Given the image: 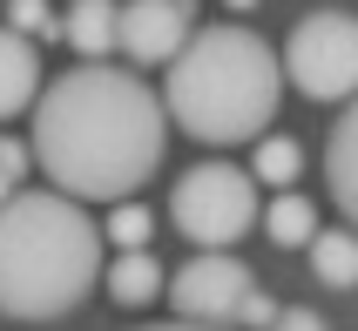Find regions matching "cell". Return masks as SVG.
<instances>
[{
	"mask_svg": "<svg viewBox=\"0 0 358 331\" xmlns=\"http://www.w3.org/2000/svg\"><path fill=\"white\" fill-rule=\"evenodd\" d=\"M34 162L68 196H136L169 149V101L129 68L81 61L34 101Z\"/></svg>",
	"mask_w": 358,
	"mask_h": 331,
	"instance_id": "6da1fadb",
	"label": "cell"
},
{
	"mask_svg": "<svg viewBox=\"0 0 358 331\" xmlns=\"http://www.w3.org/2000/svg\"><path fill=\"white\" fill-rule=\"evenodd\" d=\"M95 216L68 190H14L0 203V318L55 325L101 284Z\"/></svg>",
	"mask_w": 358,
	"mask_h": 331,
	"instance_id": "7a4b0ae2",
	"label": "cell"
},
{
	"mask_svg": "<svg viewBox=\"0 0 358 331\" xmlns=\"http://www.w3.org/2000/svg\"><path fill=\"white\" fill-rule=\"evenodd\" d=\"M284 88H291L284 55H271L264 34L230 20V27L189 34V48L169 61L162 101L189 142H257L278 122Z\"/></svg>",
	"mask_w": 358,
	"mask_h": 331,
	"instance_id": "3957f363",
	"label": "cell"
},
{
	"mask_svg": "<svg viewBox=\"0 0 358 331\" xmlns=\"http://www.w3.org/2000/svg\"><path fill=\"white\" fill-rule=\"evenodd\" d=\"M169 223L196 251H230L257 223V169H237V162H223V156L189 162L176 176V190H169Z\"/></svg>",
	"mask_w": 358,
	"mask_h": 331,
	"instance_id": "277c9868",
	"label": "cell"
},
{
	"mask_svg": "<svg viewBox=\"0 0 358 331\" xmlns=\"http://www.w3.org/2000/svg\"><path fill=\"white\" fill-rule=\"evenodd\" d=\"M284 75L304 101H352L358 95V14L318 7L284 41Z\"/></svg>",
	"mask_w": 358,
	"mask_h": 331,
	"instance_id": "5b68a950",
	"label": "cell"
},
{
	"mask_svg": "<svg viewBox=\"0 0 358 331\" xmlns=\"http://www.w3.org/2000/svg\"><path fill=\"white\" fill-rule=\"evenodd\" d=\"M250 297H257V277H250V264L230 257V251H196L176 277H169L176 318H196V325H237Z\"/></svg>",
	"mask_w": 358,
	"mask_h": 331,
	"instance_id": "8992f818",
	"label": "cell"
},
{
	"mask_svg": "<svg viewBox=\"0 0 358 331\" xmlns=\"http://www.w3.org/2000/svg\"><path fill=\"white\" fill-rule=\"evenodd\" d=\"M189 48V0H122V55L136 68H169Z\"/></svg>",
	"mask_w": 358,
	"mask_h": 331,
	"instance_id": "52a82bcc",
	"label": "cell"
},
{
	"mask_svg": "<svg viewBox=\"0 0 358 331\" xmlns=\"http://www.w3.org/2000/svg\"><path fill=\"white\" fill-rule=\"evenodd\" d=\"M41 101V55H34V34H20L14 20L0 27V122L14 115H34Z\"/></svg>",
	"mask_w": 358,
	"mask_h": 331,
	"instance_id": "ba28073f",
	"label": "cell"
},
{
	"mask_svg": "<svg viewBox=\"0 0 358 331\" xmlns=\"http://www.w3.org/2000/svg\"><path fill=\"white\" fill-rule=\"evenodd\" d=\"M324 190H331V203L358 223V95L345 101V115L331 122V136H324Z\"/></svg>",
	"mask_w": 358,
	"mask_h": 331,
	"instance_id": "9c48e42d",
	"label": "cell"
},
{
	"mask_svg": "<svg viewBox=\"0 0 358 331\" xmlns=\"http://www.w3.org/2000/svg\"><path fill=\"white\" fill-rule=\"evenodd\" d=\"M68 41H75L88 61H101L108 48H122V7L115 0H75V7H68Z\"/></svg>",
	"mask_w": 358,
	"mask_h": 331,
	"instance_id": "30bf717a",
	"label": "cell"
},
{
	"mask_svg": "<svg viewBox=\"0 0 358 331\" xmlns=\"http://www.w3.org/2000/svg\"><path fill=\"white\" fill-rule=\"evenodd\" d=\"M101 284H108V297H115V304H156L162 264H156L149 251H115V264L101 271Z\"/></svg>",
	"mask_w": 358,
	"mask_h": 331,
	"instance_id": "8fae6325",
	"label": "cell"
},
{
	"mask_svg": "<svg viewBox=\"0 0 358 331\" xmlns=\"http://www.w3.org/2000/svg\"><path fill=\"white\" fill-rule=\"evenodd\" d=\"M311 277L331 284V291H352L358 284V223L352 230H318L311 237Z\"/></svg>",
	"mask_w": 358,
	"mask_h": 331,
	"instance_id": "7c38bea8",
	"label": "cell"
},
{
	"mask_svg": "<svg viewBox=\"0 0 358 331\" xmlns=\"http://www.w3.org/2000/svg\"><path fill=\"white\" fill-rule=\"evenodd\" d=\"M264 230H271V244H284V251H311L318 210H311L304 196H271V203H264Z\"/></svg>",
	"mask_w": 358,
	"mask_h": 331,
	"instance_id": "4fadbf2b",
	"label": "cell"
},
{
	"mask_svg": "<svg viewBox=\"0 0 358 331\" xmlns=\"http://www.w3.org/2000/svg\"><path fill=\"white\" fill-rule=\"evenodd\" d=\"M250 169H257V183H278V190H291L304 169V149L291 136H264L257 142V156H250Z\"/></svg>",
	"mask_w": 358,
	"mask_h": 331,
	"instance_id": "5bb4252c",
	"label": "cell"
},
{
	"mask_svg": "<svg viewBox=\"0 0 358 331\" xmlns=\"http://www.w3.org/2000/svg\"><path fill=\"white\" fill-rule=\"evenodd\" d=\"M101 230H108V244H115V251H149V230H156V223H149V210H142V203H129V196H122L115 210H108V223H101Z\"/></svg>",
	"mask_w": 358,
	"mask_h": 331,
	"instance_id": "9a60e30c",
	"label": "cell"
},
{
	"mask_svg": "<svg viewBox=\"0 0 358 331\" xmlns=\"http://www.w3.org/2000/svg\"><path fill=\"white\" fill-rule=\"evenodd\" d=\"M7 20L34 41H68V14H55L48 0H7Z\"/></svg>",
	"mask_w": 358,
	"mask_h": 331,
	"instance_id": "2e32d148",
	"label": "cell"
},
{
	"mask_svg": "<svg viewBox=\"0 0 358 331\" xmlns=\"http://www.w3.org/2000/svg\"><path fill=\"white\" fill-rule=\"evenodd\" d=\"M271 331H331V325H324L318 311H298V304H291V311H278V318H271Z\"/></svg>",
	"mask_w": 358,
	"mask_h": 331,
	"instance_id": "e0dca14e",
	"label": "cell"
},
{
	"mask_svg": "<svg viewBox=\"0 0 358 331\" xmlns=\"http://www.w3.org/2000/svg\"><path fill=\"white\" fill-rule=\"evenodd\" d=\"M0 162H7L14 176H27V169H34V142H14V136H0Z\"/></svg>",
	"mask_w": 358,
	"mask_h": 331,
	"instance_id": "ac0fdd59",
	"label": "cell"
},
{
	"mask_svg": "<svg viewBox=\"0 0 358 331\" xmlns=\"http://www.w3.org/2000/svg\"><path fill=\"white\" fill-rule=\"evenodd\" d=\"M136 331H223V325H196V318H169V325H136Z\"/></svg>",
	"mask_w": 358,
	"mask_h": 331,
	"instance_id": "d6986e66",
	"label": "cell"
},
{
	"mask_svg": "<svg viewBox=\"0 0 358 331\" xmlns=\"http://www.w3.org/2000/svg\"><path fill=\"white\" fill-rule=\"evenodd\" d=\"M14 183H20V176L7 169V162H0V203H7V196H14Z\"/></svg>",
	"mask_w": 358,
	"mask_h": 331,
	"instance_id": "ffe728a7",
	"label": "cell"
},
{
	"mask_svg": "<svg viewBox=\"0 0 358 331\" xmlns=\"http://www.w3.org/2000/svg\"><path fill=\"white\" fill-rule=\"evenodd\" d=\"M223 7H250V0H223Z\"/></svg>",
	"mask_w": 358,
	"mask_h": 331,
	"instance_id": "44dd1931",
	"label": "cell"
}]
</instances>
